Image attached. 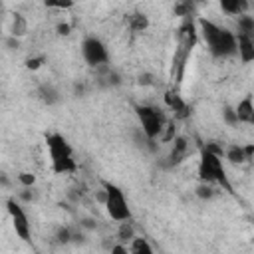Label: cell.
I'll return each mask as SVG.
<instances>
[{
  "label": "cell",
  "instance_id": "cell-22",
  "mask_svg": "<svg viewBox=\"0 0 254 254\" xmlns=\"http://www.w3.org/2000/svg\"><path fill=\"white\" fill-rule=\"evenodd\" d=\"M40 95H42V99H44L48 105H52V103L58 101V91H56L52 85H44V87L40 89Z\"/></svg>",
  "mask_w": 254,
  "mask_h": 254
},
{
  "label": "cell",
  "instance_id": "cell-1",
  "mask_svg": "<svg viewBox=\"0 0 254 254\" xmlns=\"http://www.w3.org/2000/svg\"><path fill=\"white\" fill-rule=\"evenodd\" d=\"M198 36L204 42L208 54L216 60H226V58H234L238 52V42H236V34L230 32L224 26H218L216 22L208 20V18H198Z\"/></svg>",
  "mask_w": 254,
  "mask_h": 254
},
{
  "label": "cell",
  "instance_id": "cell-5",
  "mask_svg": "<svg viewBox=\"0 0 254 254\" xmlns=\"http://www.w3.org/2000/svg\"><path fill=\"white\" fill-rule=\"evenodd\" d=\"M135 115H137V121H139V127L143 131V135L157 143L165 125H167V115L161 107H155V105H135Z\"/></svg>",
  "mask_w": 254,
  "mask_h": 254
},
{
  "label": "cell",
  "instance_id": "cell-8",
  "mask_svg": "<svg viewBox=\"0 0 254 254\" xmlns=\"http://www.w3.org/2000/svg\"><path fill=\"white\" fill-rule=\"evenodd\" d=\"M163 101H165L167 109L173 111V117H175L177 121L187 119V117L190 115V105L185 101V97H183L179 91H175V89H167L165 95H163Z\"/></svg>",
  "mask_w": 254,
  "mask_h": 254
},
{
  "label": "cell",
  "instance_id": "cell-20",
  "mask_svg": "<svg viewBox=\"0 0 254 254\" xmlns=\"http://www.w3.org/2000/svg\"><path fill=\"white\" fill-rule=\"evenodd\" d=\"M216 185H210V183H200L198 187H196V194L202 198V200H210V198H214L216 196Z\"/></svg>",
  "mask_w": 254,
  "mask_h": 254
},
{
  "label": "cell",
  "instance_id": "cell-19",
  "mask_svg": "<svg viewBox=\"0 0 254 254\" xmlns=\"http://www.w3.org/2000/svg\"><path fill=\"white\" fill-rule=\"evenodd\" d=\"M26 32H28V22H26V18H24L22 14H16L14 20H12L10 34H12L14 38H20V36H24Z\"/></svg>",
  "mask_w": 254,
  "mask_h": 254
},
{
  "label": "cell",
  "instance_id": "cell-18",
  "mask_svg": "<svg viewBox=\"0 0 254 254\" xmlns=\"http://www.w3.org/2000/svg\"><path fill=\"white\" fill-rule=\"evenodd\" d=\"M236 26H238V34H254V16L250 14H240L236 18Z\"/></svg>",
  "mask_w": 254,
  "mask_h": 254
},
{
  "label": "cell",
  "instance_id": "cell-2",
  "mask_svg": "<svg viewBox=\"0 0 254 254\" xmlns=\"http://www.w3.org/2000/svg\"><path fill=\"white\" fill-rule=\"evenodd\" d=\"M222 157L218 151H214L212 147L208 145H202L200 147V157H198V167H196V175H198V181L200 183H210V185H216L228 192H234L232 190V183L228 181V175H226V169H224V163H222Z\"/></svg>",
  "mask_w": 254,
  "mask_h": 254
},
{
  "label": "cell",
  "instance_id": "cell-27",
  "mask_svg": "<svg viewBox=\"0 0 254 254\" xmlns=\"http://www.w3.org/2000/svg\"><path fill=\"white\" fill-rule=\"evenodd\" d=\"M69 6H73V0H60L58 2V8H69Z\"/></svg>",
  "mask_w": 254,
  "mask_h": 254
},
{
  "label": "cell",
  "instance_id": "cell-12",
  "mask_svg": "<svg viewBox=\"0 0 254 254\" xmlns=\"http://www.w3.org/2000/svg\"><path fill=\"white\" fill-rule=\"evenodd\" d=\"M189 155V141L185 137H175L173 141V149L167 157V165L173 167V165H179L181 161H185Z\"/></svg>",
  "mask_w": 254,
  "mask_h": 254
},
{
  "label": "cell",
  "instance_id": "cell-15",
  "mask_svg": "<svg viewBox=\"0 0 254 254\" xmlns=\"http://www.w3.org/2000/svg\"><path fill=\"white\" fill-rule=\"evenodd\" d=\"M125 22H127V28H129L131 32H135V34L145 32V30L149 28V18H147L143 12H133V14H129Z\"/></svg>",
  "mask_w": 254,
  "mask_h": 254
},
{
  "label": "cell",
  "instance_id": "cell-23",
  "mask_svg": "<svg viewBox=\"0 0 254 254\" xmlns=\"http://www.w3.org/2000/svg\"><path fill=\"white\" fill-rule=\"evenodd\" d=\"M18 181H20V185H22V187L32 189V187H34V183H36V177H34L32 173H20V175H18Z\"/></svg>",
  "mask_w": 254,
  "mask_h": 254
},
{
  "label": "cell",
  "instance_id": "cell-11",
  "mask_svg": "<svg viewBox=\"0 0 254 254\" xmlns=\"http://www.w3.org/2000/svg\"><path fill=\"white\" fill-rule=\"evenodd\" d=\"M238 123L242 125H254V97L252 95H244L236 105H234Z\"/></svg>",
  "mask_w": 254,
  "mask_h": 254
},
{
  "label": "cell",
  "instance_id": "cell-25",
  "mask_svg": "<svg viewBox=\"0 0 254 254\" xmlns=\"http://www.w3.org/2000/svg\"><path fill=\"white\" fill-rule=\"evenodd\" d=\"M42 62H44V58H30V60L26 62V67H28V69H38V67L42 65Z\"/></svg>",
  "mask_w": 254,
  "mask_h": 254
},
{
  "label": "cell",
  "instance_id": "cell-16",
  "mask_svg": "<svg viewBox=\"0 0 254 254\" xmlns=\"http://www.w3.org/2000/svg\"><path fill=\"white\" fill-rule=\"evenodd\" d=\"M129 252H133V254H153V246L147 242V238L135 236L129 242Z\"/></svg>",
  "mask_w": 254,
  "mask_h": 254
},
{
  "label": "cell",
  "instance_id": "cell-21",
  "mask_svg": "<svg viewBox=\"0 0 254 254\" xmlns=\"http://www.w3.org/2000/svg\"><path fill=\"white\" fill-rule=\"evenodd\" d=\"M222 119H224V123H226V125H230V127H236V125H240V123H238V117H236V111H234V107H228V105H224V107H222Z\"/></svg>",
  "mask_w": 254,
  "mask_h": 254
},
{
  "label": "cell",
  "instance_id": "cell-6",
  "mask_svg": "<svg viewBox=\"0 0 254 254\" xmlns=\"http://www.w3.org/2000/svg\"><path fill=\"white\" fill-rule=\"evenodd\" d=\"M81 58L91 67H103L109 62V50L97 36H87L81 42Z\"/></svg>",
  "mask_w": 254,
  "mask_h": 254
},
{
  "label": "cell",
  "instance_id": "cell-17",
  "mask_svg": "<svg viewBox=\"0 0 254 254\" xmlns=\"http://www.w3.org/2000/svg\"><path fill=\"white\" fill-rule=\"evenodd\" d=\"M133 238H135V228H133L131 220H123V222H119L117 240H119V242H131Z\"/></svg>",
  "mask_w": 254,
  "mask_h": 254
},
{
  "label": "cell",
  "instance_id": "cell-10",
  "mask_svg": "<svg viewBox=\"0 0 254 254\" xmlns=\"http://www.w3.org/2000/svg\"><path fill=\"white\" fill-rule=\"evenodd\" d=\"M238 42V60L242 64H252L254 62V34H236Z\"/></svg>",
  "mask_w": 254,
  "mask_h": 254
},
{
  "label": "cell",
  "instance_id": "cell-28",
  "mask_svg": "<svg viewBox=\"0 0 254 254\" xmlns=\"http://www.w3.org/2000/svg\"><path fill=\"white\" fill-rule=\"evenodd\" d=\"M58 2H60V0H44V4H46L48 8H58Z\"/></svg>",
  "mask_w": 254,
  "mask_h": 254
},
{
  "label": "cell",
  "instance_id": "cell-9",
  "mask_svg": "<svg viewBox=\"0 0 254 254\" xmlns=\"http://www.w3.org/2000/svg\"><path fill=\"white\" fill-rule=\"evenodd\" d=\"M190 52L192 50H189L187 46L177 44V50L173 54V64H171V77H173V81H177V83L183 81V75H185V69H187V64H189Z\"/></svg>",
  "mask_w": 254,
  "mask_h": 254
},
{
  "label": "cell",
  "instance_id": "cell-14",
  "mask_svg": "<svg viewBox=\"0 0 254 254\" xmlns=\"http://www.w3.org/2000/svg\"><path fill=\"white\" fill-rule=\"evenodd\" d=\"M224 159L230 161L232 165H242L246 161H250L248 153H246V147L242 145H230L226 151H224Z\"/></svg>",
  "mask_w": 254,
  "mask_h": 254
},
{
  "label": "cell",
  "instance_id": "cell-13",
  "mask_svg": "<svg viewBox=\"0 0 254 254\" xmlns=\"http://www.w3.org/2000/svg\"><path fill=\"white\" fill-rule=\"evenodd\" d=\"M218 6L220 10L226 14V16H240L248 10V0H218Z\"/></svg>",
  "mask_w": 254,
  "mask_h": 254
},
{
  "label": "cell",
  "instance_id": "cell-7",
  "mask_svg": "<svg viewBox=\"0 0 254 254\" xmlns=\"http://www.w3.org/2000/svg\"><path fill=\"white\" fill-rule=\"evenodd\" d=\"M6 210L10 214V220H12V228L16 232V236L24 242H30L32 240V222L24 210V206L16 200V198H8L6 200Z\"/></svg>",
  "mask_w": 254,
  "mask_h": 254
},
{
  "label": "cell",
  "instance_id": "cell-26",
  "mask_svg": "<svg viewBox=\"0 0 254 254\" xmlns=\"http://www.w3.org/2000/svg\"><path fill=\"white\" fill-rule=\"evenodd\" d=\"M69 30H71L69 24H60V26H58V34H60V36H67Z\"/></svg>",
  "mask_w": 254,
  "mask_h": 254
},
{
  "label": "cell",
  "instance_id": "cell-3",
  "mask_svg": "<svg viewBox=\"0 0 254 254\" xmlns=\"http://www.w3.org/2000/svg\"><path fill=\"white\" fill-rule=\"evenodd\" d=\"M46 147L50 153V165L56 175H69L77 171V161L73 157V149L67 139L60 133L46 135Z\"/></svg>",
  "mask_w": 254,
  "mask_h": 254
},
{
  "label": "cell",
  "instance_id": "cell-24",
  "mask_svg": "<svg viewBox=\"0 0 254 254\" xmlns=\"http://www.w3.org/2000/svg\"><path fill=\"white\" fill-rule=\"evenodd\" d=\"M73 236H71V232H69V228H60L58 230V240L60 242H69Z\"/></svg>",
  "mask_w": 254,
  "mask_h": 254
},
{
  "label": "cell",
  "instance_id": "cell-4",
  "mask_svg": "<svg viewBox=\"0 0 254 254\" xmlns=\"http://www.w3.org/2000/svg\"><path fill=\"white\" fill-rule=\"evenodd\" d=\"M103 190H101V202L107 210V216L115 222H123V220H131L133 212H131V206H129V200L123 192L121 187H117L115 183H109V181H103Z\"/></svg>",
  "mask_w": 254,
  "mask_h": 254
}]
</instances>
